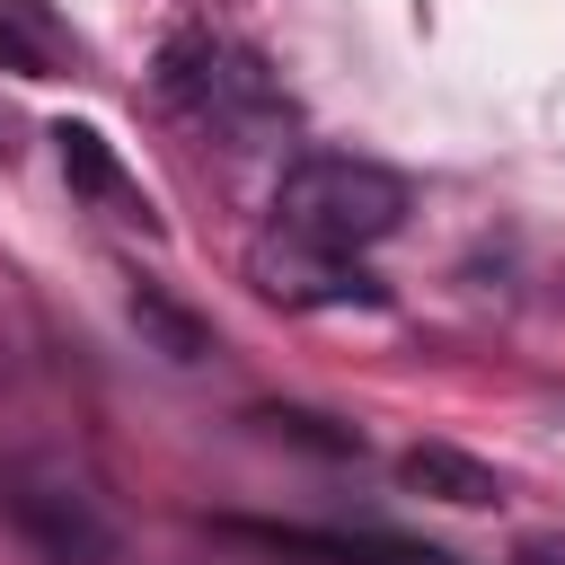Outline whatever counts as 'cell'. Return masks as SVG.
Listing matches in <instances>:
<instances>
[{
    "label": "cell",
    "instance_id": "cell-1",
    "mask_svg": "<svg viewBox=\"0 0 565 565\" xmlns=\"http://www.w3.org/2000/svg\"><path fill=\"white\" fill-rule=\"evenodd\" d=\"M150 79H159V106H177V115L203 124V132H221L230 150H265V141L291 132V97H282V79H274L247 44H230V35H212V26L168 35Z\"/></svg>",
    "mask_w": 565,
    "mask_h": 565
},
{
    "label": "cell",
    "instance_id": "cell-2",
    "mask_svg": "<svg viewBox=\"0 0 565 565\" xmlns=\"http://www.w3.org/2000/svg\"><path fill=\"white\" fill-rule=\"evenodd\" d=\"M406 177L397 168H380V159H300V168H282V185H274V221L291 230V238H309V247H344V256H362V247H380L397 221H406Z\"/></svg>",
    "mask_w": 565,
    "mask_h": 565
},
{
    "label": "cell",
    "instance_id": "cell-3",
    "mask_svg": "<svg viewBox=\"0 0 565 565\" xmlns=\"http://www.w3.org/2000/svg\"><path fill=\"white\" fill-rule=\"evenodd\" d=\"M0 512H9V530L44 556V565H106L115 556V530H106V512L71 486V477H44V468H18L9 486H0Z\"/></svg>",
    "mask_w": 565,
    "mask_h": 565
},
{
    "label": "cell",
    "instance_id": "cell-4",
    "mask_svg": "<svg viewBox=\"0 0 565 565\" xmlns=\"http://www.w3.org/2000/svg\"><path fill=\"white\" fill-rule=\"evenodd\" d=\"M247 274H256V291L265 300H282V309H380V282L344 256V247H309V238H265L256 256H247Z\"/></svg>",
    "mask_w": 565,
    "mask_h": 565
},
{
    "label": "cell",
    "instance_id": "cell-5",
    "mask_svg": "<svg viewBox=\"0 0 565 565\" xmlns=\"http://www.w3.org/2000/svg\"><path fill=\"white\" fill-rule=\"evenodd\" d=\"M397 477H406V494H433V503H459V512L503 503V477H494L486 459L450 450V441H415V450L397 459Z\"/></svg>",
    "mask_w": 565,
    "mask_h": 565
},
{
    "label": "cell",
    "instance_id": "cell-6",
    "mask_svg": "<svg viewBox=\"0 0 565 565\" xmlns=\"http://www.w3.org/2000/svg\"><path fill=\"white\" fill-rule=\"evenodd\" d=\"M53 150H62V177H71L79 194H97V203H124L132 221H150L141 185L124 177V159L106 150V132H97V124H53Z\"/></svg>",
    "mask_w": 565,
    "mask_h": 565
},
{
    "label": "cell",
    "instance_id": "cell-7",
    "mask_svg": "<svg viewBox=\"0 0 565 565\" xmlns=\"http://www.w3.org/2000/svg\"><path fill=\"white\" fill-rule=\"evenodd\" d=\"M62 62H71L62 26H53L35 0H0V71H18V79H53Z\"/></svg>",
    "mask_w": 565,
    "mask_h": 565
},
{
    "label": "cell",
    "instance_id": "cell-8",
    "mask_svg": "<svg viewBox=\"0 0 565 565\" xmlns=\"http://www.w3.org/2000/svg\"><path fill=\"white\" fill-rule=\"evenodd\" d=\"M132 327H141L159 353H177V362H203V353H212V327H203L194 309H177L159 282H141V291H132Z\"/></svg>",
    "mask_w": 565,
    "mask_h": 565
},
{
    "label": "cell",
    "instance_id": "cell-9",
    "mask_svg": "<svg viewBox=\"0 0 565 565\" xmlns=\"http://www.w3.org/2000/svg\"><path fill=\"white\" fill-rule=\"evenodd\" d=\"M256 424H265V433H282V441H300V450H327V459H362V433H353V424H335V415H309V406H265Z\"/></svg>",
    "mask_w": 565,
    "mask_h": 565
}]
</instances>
